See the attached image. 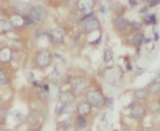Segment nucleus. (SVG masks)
<instances>
[{"label": "nucleus", "instance_id": "f03ea898", "mask_svg": "<svg viewBox=\"0 0 160 131\" xmlns=\"http://www.w3.org/2000/svg\"><path fill=\"white\" fill-rule=\"evenodd\" d=\"M88 84H89V81L86 78L78 77V78L73 79L70 82V86H71V89L73 90V91L77 92V93H81L86 90Z\"/></svg>", "mask_w": 160, "mask_h": 131}, {"label": "nucleus", "instance_id": "dca6fc26", "mask_svg": "<svg viewBox=\"0 0 160 131\" xmlns=\"http://www.w3.org/2000/svg\"><path fill=\"white\" fill-rule=\"evenodd\" d=\"M77 126L79 129H83L85 128V126H86V121H85V119L83 116H79L77 118Z\"/></svg>", "mask_w": 160, "mask_h": 131}, {"label": "nucleus", "instance_id": "c85d7f7f", "mask_svg": "<svg viewBox=\"0 0 160 131\" xmlns=\"http://www.w3.org/2000/svg\"><path fill=\"white\" fill-rule=\"evenodd\" d=\"M144 131H151L150 129H145V130H144Z\"/></svg>", "mask_w": 160, "mask_h": 131}, {"label": "nucleus", "instance_id": "a878e982", "mask_svg": "<svg viewBox=\"0 0 160 131\" xmlns=\"http://www.w3.org/2000/svg\"><path fill=\"white\" fill-rule=\"evenodd\" d=\"M154 83H160V72L156 76V77L153 80Z\"/></svg>", "mask_w": 160, "mask_h": 131}, {"label": "nucleus", "instance_id": "7c9ffc66", "mask_svg": "<svg viewBox=\"0 0 160 131\" xmlns=\"http://www.w3.org/2000/svg\"><path fill=\"white\" fill-rule=\"evenodd\" d=\"M33 131H39V130H33Z\"/></svg>", "mask_w": 160, "mask_h": 131}, {"label": "nucleus", "instance_id": "20e7f679", "mask_svg": "<svg viewBox=\"0 0 160 131\" xmlns=\"http://www.w3.org/2000/svg\"><path fill=\"white\" fill-rule=\"evenodd\" d=\"M77 111L80 116H87L91 112V106L88 102H81L77 105Z\"/></svg>", "mask_w": 160, "mask_h": 131}, {"label": "nucleus", "instance_id": "f8f14e48", "mask_svg": "<svg viewBox=\"0 0 160 131\" xmlns=\"http://www.w3.org/2000/svg\"><path fill=\"white\" fill-rule=\"evenodd\" d=\"M114 25H115L117 29H118V30H124L125 27L127 26V21L124 19L123 17H118L114 21Z\"/></svg>", "mask_w": 160, "mask_h": 131}, {"label": "nucleus", "instance_id": "f3484780", "mask_svg": "<svg viewBox=\"0 0 160 131\" xmlns=\"http://www.w3.org/2000/svg\"><path fill=\"white\" fill-rule=\"evenodd\" d=\"M12 24L13 25L19 26V25H21L22 24H24V19H23V18H21L20 17L15 16L14 18H12Z\"/></svg>", "mask_w": 160, "mask_h": 131}, {"label": "nucleus", "instance_id": "6e6552de", "mask_svg": "<svg viewBox=\"0 0 160 131\" xmlns=\"http://www.w3.org/2000/svg\"><path fill=\"white\" fill-rule=\"evenodd\" d=\"M145 115V109L139 106V105H136L133 106L131 110V116L134 119H139Z\"/></svg>", "mask_w": 160, "mask_h": 131}, {"label": "nucleus", "instance_id": "c756f323", "mask_svg": "<svg viewBox=\"0 0 160 131\" xmlns=\"http://www.w3.org/2000/svg\"><path fill=\"white\" fill-rule=\"evenodd\" d=\"M145 1H149V0H145Z\"/></svg>", "mask_w": 160, "mask_h": 131}, {"label": "nucleus", "instance_id": "39448f33", "mask_svg": "<svg viewBox=\"0 0 160 131\" xmlns=\"http://www.w3.org/2000/svg\"><path fill=\"white\" fill-rule=\"evenodd\" d=\"M45 9L42 6L35 7L32 9L31 11V17L33 19L37 20V21H42L44 18V15H45Z\"/></svg>", "mask_w": 160, "mask_h": 131}, {"label": "nucleus", "instance_id": "4468645a", "mask_svg": "<svg viewBox=\"0 0 160 131\" xmlns=\"http://www.w3.org/2000/svg\"><path fill=\"white\" fill-rule=\"evenodd\" d=\"M144 39H145L144 34H142V33H138L137 35H135L134 38H133V44L137 46L140 45L141 44H142V42L144 41Z\"/></svg>", "mask_w": 160, "mask_h": 131}, {"label": "nucleus", "instance_id": "7ed1b4c3", "mask_svg": "<svg viewBox=\"0 0 160 131\" xmlns=\"http://www.w3.org/2000/svg\"><path fill=\"white\" fill-rule=\"evenodd\" d=\"M51 54L48 51H41L37 56V64L41 68H45L51 63Z\"/></svg>", "mask_w": 160, "mask_h": 131}, {"label": "nucleus", "instance_id": "393cba45", "mask_svg": "<svg viewBox=\"0 0 160 131\" xmlns=\"http://www.w3.org/2000/svg\"><path fill=\"white\" fill-rule=\"evenodd\" d=\"M159 3H160V0H152V1L151 2V4H150V6L151 7L156 6V5H158Z\"/></svg>", "mask_w": 160, "mask_h": 131}, {"label": "nucleus", "instance_id": "aec40b11", "mask_svg": "<svg viewBox=\"0 0 160 131\" xmlns=\"http://www.w3.org/2000/svg\"><path fill=\"white\" fill-rule=\"evenodd\" d=\"M111 59V51H104V61L107 63Z\"/></svg>", "mask_w": 160, "mask_h": 131}, {"label": "nucleus", "instance_id": "ddd939ff", "mask_svg": "<svg viewBox=\"0 0 160 131\" xmlns=\"http://www.w3.org/2000/svg\"><path fill=\"white\" fill-rule=\"evenodd\" d=\"M148 90L150 93L151 94H158L160 92V83H154L152 82V84L149 86Z\"/></svg>", "mask_w": 160, "mask_h": 131}, {"label": "nucleus", "instance_id": "b1692460", "mask_svg": "<svg viewBox=\"0 0 160 131\" xmlns=\"http://www.w3.org/2000/svg\"><path fill=\"white\" fill-rule=\"evenodd\" d=\"M32 23H33V21H32L31 18H24V24H25V25H32Z\"/></svg>", "mask_w": 160, "mask_h": 131}, {"label": "nucleus", "instance_id": "9d476101", "mask_svg": "<svg viewBox=\"0 0 160 131\" xmlns=\"http://www.w3.org/2000/svg\"><path fill=\"white\" fill-rule=\"evenodd\" d=\"M12 57V51L8 48H4L0 51V61L2 63H7Z\"/></svg>", "mask_w": 160, "mask_h": 131}, {"label": "nucleus", "instance_id": "bb28decb", "mask_svg": "<svg viewBox=\"0 0 160 131\" xmlns=\"http://www.w3.org/2000/svg\"><path fill=\"white\" fill-rule=\"evenodd\" d=\"M129 2H130V4H131V6L137 5V1H136V0H129Z\"/></svg>", "mask_w": 160, "mask_h": 131}, {"label": "nucleus", "instance_id": "1a4fd4ad", "mask_svg": "<svg viewBox=\"0 0 160 131\" xmlns=\"http://www.w3.org/2000/svg\"><path fill=\"white\" fill-rule=\"evenodd\" d=\"M64 32L61 28H56L51 32V38L55 43H60L64 40Z\"/></svg>", "mask_w": 160, "mask_h": 131}, {"label": "nucleus", "instance_id": "f257e3e1", "mask_svg": "<svg viewBox=\"0 0 160 131\" xmlns=\"http://www.w3.org/2000/svg\"><path fill=\"white\" fill-rule=\"evenodd\" d=\"M86 100L93 107H102L105 103V99L101 93L97 91H90L86 94Z\"/></svg>", "mask_w": 160, "mask_h": 131}, {"label": "nucleus", "instance_id": "423d86ee", "mask_svg": "<svg viewBox=\"0 0 160 131\" xmlns=\"http://www.w3.org/2000/svg\"><path fill=\"white\" fill-rule=\"evenodd\" d=\"M74 99H75L74 96L70 92H61L60 95H59V101L62 104L64 105L70 104L74 101Z\"/></svg>", "mask_w": 160, "mask_h": 131}, {"label": "nucleus", "instance_id": "6ab92c4d", "mask_svg": "<svg viewBox=\"0 0 160 131\" xmlns=\"http://www.w3.org/2000/svg\"><path fill=\"white\" fill-rule=\"evenodd\" d=\"M8 81L6 75L4 72L0 71V84H5Z\"/></svg>", "mask_w": 160, "mask_h": 131}, {"label": "nucleus", "instance_id": "a211bd4d", "mask_svg": "<svg viewBox=\"0 0 160 131\" xmlns=\"http://www.w3.org/2000/svg\"><path fill=\"white\" fill-rule=\"evenodd\" d=\"M34 116H35V114H31V115L29 116V117H28V122H29L31 124H36V123H38V122H39L38 117H35Z\"/></svg>", "mask_w": 160, "mask_h": 131}, {"label": "nucleus", "instance_id": "4be33fe9", "mask_svg": "<svg viewBox=\"0 0 160 131\" xmlns=\"http://www.w3.org/2000/svg\"><path fill=\"white\" fill-rule=\"evenodd\" d=\"M147 23L148 24H151V25H155V24H156V18H155V16H154V15L149 16Z\"/></svg>", "mask_w": 160, "mask_h": 131}, {"label": "nucleus", "instance_id": "0eeeda50", "mask_svg": "<svg viewBox=\"0 0 160 131\" xmlns=\"http://www.w3.org/2000/svg\"><path fill=\"white\" fill-rule=\"evenodd\" d=\"M99 28V21L97 19H91L88 21L83 27V30L86 33L93 32Z\"/></svg>", "mask_w": 160, "mask_h": 131}, {"label": "nucleus", "instance_id": "9b49d317", "mask_svg": "<svg viewBox=\"0 0 160 131\" xmlns=\"http://www.w3.org/2000/svg\"><path fill=\"white\" fill-rule=\"evenodd\" d=\"M148 94H149V90L148 89H138L137 90H135L134 92V97L135 98L138 99V100H143V99H145L147 97Z\"/></svg>", "mask_w": 160, "mask_h": 131}, {"label": "nucleus", "instance_id": "cd10ccee", "mask_svg": "<svg viewBox=\"0 0 160 131\" xmlns=\"http://www.w3.org/2000/svg\"><path fill=\"white\" fill-rule=\"evenodd\" d=\"M146 10H147V8H144V9H142V11H139V12H145Z\"/></svg>", "mask_w": 160, "mask_h": 131}, {"label": "nucleus", "instance_id": "2eb2a0df", "mask_svg": "<svg viewBox=\"0 0 160 131\" xmlns=\"http://www.w3.org/2000/svg\"><path fill=\"white\" fill-rule=\"evenodd\" d=\"M12 116L14 118V120L16 121V122H22V121H24V119H25V116H24V115L19 111H14L12 113Z\"/></svg>", "mask_w": 160, "mask_h": 131}, {"label": "nucleus", "instance_id": "5701e85b", "mask_svg": "<svg viewBox=\"0 0 160 131\" xmlns=\"http://www.w3.org/2000/svg\"><path fill=\"white\" fill-rule=\"evenodd\" d=\"M141 27V24L140 23H138V22H133L131 24V28L132 30H138Z\"/></svg>", "mask_w": 160, "mask_h": 131}, {"label": "nucleus", "instance_id": "412c9836", "mask_svg": "<svg viewBox=\"0 0 160 131\" xmlns=\"http://www.w3.org/2000/svg\"><path fill=\"white\" fill-rule=\"evenodd\" d=\"M40 99L42 101H47L49 99V94H48V91H44L42 92L40 94Z\"/></svg>", "mask_w": 160, "mask_h": 131}]
</instances>
